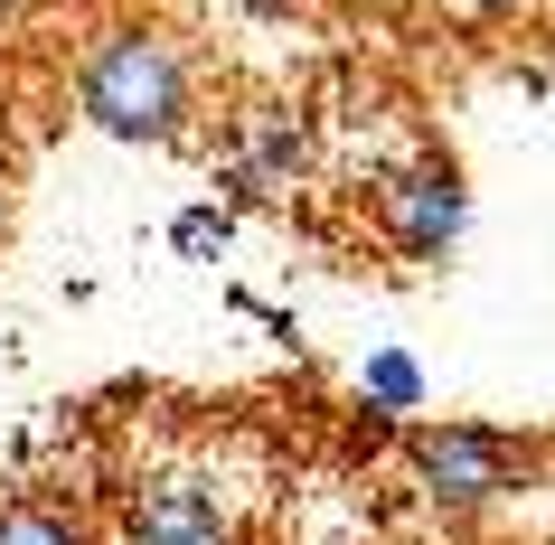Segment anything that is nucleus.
Listing matches in <instances>:
<instances>
[{
  "label": "nucleus",
  "instance_id": "nucleus-1",
  "mask_svg": "<svg viewBox=\"0 0 555 545\" xmlns=\"http://www.w3.org/2000/svg\"><path fill=\"white\" fill-rule=\"evenodd\" d=\"M189 48L160 29H104L76 66V114L104 132V142H179L189 132Z\"/></svg>",
  "mask_w": 555,
  "mask_h": 545
},
{
  "label": "nucleus",
  "instance_id": "nucleus-2",
  "mask_svg": "<svg viewBox=\"0 0 555 545\" xmlns=\"http://www.w3.org/2000/svg\"><path fill=\"white\" fill-rule=\"evenodd\" d=\"M405 470L424 480L434 508H490L527 489V452L490 424H405Z\"/></svg>",
  "mask_w": 555,
  "mask_h": 545
},
{
  "label": "nucleus",
  "instance_id": "nucleus-3",
  "mask_svg": "<svg viewBox=\"0 0 555 545\" xmlns=\"http://www.w3.org/2000/svg\"><path fill=\"white\" fill-rule=\"evenodd\" d=\"M377 226L386 245L405 263H452L462 255V235H470V189L462 170H442V160H424V170H396L377 189Z\"/></svg>",
  "mask_w": 555,
  "mask_h": 545
},
{
  "label": "nucleus",
  "instance_id": "nucleus-4",
  "mask_svg": "<svg viewBox=\"0 0 555 545\" xmlns=\"http://www.w3.org/2000/svg\"><path fill=\"white\" fill-rule=\"evenodd\" d=\"M122 527H132V545H235L227 508H217V489L189 480V470L142 480L132 498H122Z\"/></svg>",
  "mask_w": 555,
  "mask_h": 545
},
{
  "label": "nucleus",
  "instance_id": "nucleus-5",
  "mask_svg": "<svg viewBox=\"0 0 555 545\" xmlns=\"http://www.w3.org/2000/svg\"><path fill=\"white\" fill-rule=\"evenodd\" d=\"M301 170H311V122L301 114H245V142H235V170H227L235 198H263V189H283Z\"/></svg>",
  "mask_w": 555,
  "mask_h": 545
},
{
  "label": "nucleus",
  "instance_id": "nucleus-6",
  "mask_svg": "<svg viewBox=\"0 0 555 545\" xmlns=\"http://www.w3.org/2000/svg\"><path fill=\"white\" fill-rule=\"evenodd\" d=\"M358 395H367V414H414L424 404V367H414V348H367V367H358Z\"/></svg>",
  "mask_w": 555,
  "mask_h": 545
},
{
  "label": "nucleus",
  "instance_id": "nucleus-7",
  "mask_svg": "<svg viewBox=\"0 0 555 545\" xmlns=\"http://www.w3.org/2000/svg\"><path fill=\"white\" fill-rule=\"evenodd\" d=\"M0 545H94V536H86V517L48 508V498H10L0 508Z\"/></svg>",
  "mask_w": 555,
  "mask_h": 545
},
{
  "label": "nucleus",
  "instance_id": "nucleus-8",
  "mask_svg": "<svg viewBox=\"0 0 555 545\" xmlns=\"http://www.w3.org/2000/svg\"><path fill=\"white\" fill-rule=\"evenodd\" d=\"M170 245H179V255H189V263H217V255H227V245H235V217H227V207H179Z\"/></svg>",
  "mask_w": 555,
  "mask_h": 545
},
{
  "label": "nucleus",
  "instance_id": "nucleus-9",
  "mask_svg": "<svg viewBox=\"0 0 555 545\" xmlns=\"http://www.w3.org/2000/svg\"><path fill=\"white\" fill-rule=\"evenodd\" d=\"M462 10H518V0H462Z\"/></svg>",
  "mask_w": 555,
  "mask_h": 545
}]
</instances>
